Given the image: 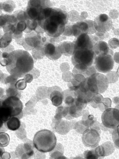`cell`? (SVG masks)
Here are the masks:
<instances>
[{
    "mask_svg": "<svg viewBox=\"0 0 119 159\" xmlns=\"http://www.w3.org/2000/svg\"><path fill=\"white\" fill-rule=\"evenodd\" d=\"M68 19L67 12L58 8L45 7L38 19L39 25L49 37L58 38L65 30Z\"/></svg>",
    "mask_w": 119,
    "mask_h": 159,
    "instance_id": "obj_1",
    "label": "cell"
},
{
    "mask_svg": "<svg viewBox=\"0 0 119 159\" xmlns=\"http://www.w3.org/2000/svg\"><path fill=\"white\" fill-rule=\"evenodd\" d=\"M0 64L3 66H6L11 75L18 78L24 77L32 70L34 61L28 52L19 49L10 53L8 57L2 60Z\"/></svg>",
    "mask_w": 119,
    "mask_h": 159,
    "instance_id": "obj_2",
    "label": "cell"
},
{
    "mask_svg": "<svg viewBox=\"0 0 119 159\" xmlns=\"http://www.w3.org/2000/svg\"><path fill=\"white\" fill-rule=\"evenodd\" d=\"M57 138L55 134L50 130L44 129L37 132L33 141L34 147L40 152H51L55 147Z\"/></svg>",
    "mask_w": 119,
    "mask_h": 159,
    "instance_id": "obj_3",
    "label": "cell"
},
{
    "mask_svg": "<svg viewBox=\"0 0 119 159\" xmlns=\"http://www.w3.org/2000/svg\"><path fill=\"white\" fill-rule=\"evenodd\" d=\"M96 56L92 50L87 49L75 50L72 55V61L75 67L83 70L92 66Z\"/></svg>",
    "mask_w": 119,
    "mask_h": 159,
    "instance_id": "obj_4",
    "label": "cell"
},
{
    "mask_svg": "<svg viewBox=\"0 0 119 159\" xmlns=\"http://www.w3.org/2000/svg\"><path fill=\"white\" fill-rule=\"evenodd\" d=\"M88 90L94 94H100L105 92L109 84L107 77L99 73H94L85 80Z\"/></svg>",
    "mask_w": 119,
    "mask_h": 159,
    "instance_id": "obj_5",
    "label": "cell"
},
{
    "mask_svg": "<svg viewBox=\"0 0 119 159\" xmlns=\"http://www.w3.org/2000/svg\"><path fill=\"white\" fill-rule=\"evenodd\" d=\"M94 60V64L97 70L99 72L106 73L113 69L114 61L112 55L102 53L96 56Z\"/></svg>",
    "mask_w": 119,
    "mask_h": 159,
    "instance_id": "obj_6",
    "label": "cell"
},
{
    "mask_svg": "<svg viewBox=\"0 0 119 159\" xmlns=\"http://www.w3.org/2000/svg\"><path fill=\"white\" fill-rule=\"evenodd\" d=\"M102 121L104 126L114 129L119 126V111L116 108H108L103 113Z\"/></svg>",
    "mask_w": 119,
    "mask_h": 159,
    "instance_id": "obj_7",
    "label": "cell"
},
{
    "mask_svg": "<svg viewBox=\"0 0 119 159\" xmlns=\"http://www.w3.org/2000/svg\"><path fill=\"white\" fill-rule=\"evenodd\" d=\"M2 106L7 107L11 109L12 116L21 118L23 116V104L20 98L17 97L5 96L2 99Z\"/></svg>",
    "mask_w": 119,
    "mask_h": 159,
    "instance_id": "obj_8",
    "label": "cell"
},
{
    "mask_svg": "<svg viewBox=\"0 0 119 159\" xmlns=\"http://www.w3.org/2000/svg\"><path fill=\"white\" fill-rule=\"evenodd\" d=\"M112 26V19L105 14L99 15L94 20V27L98 32L106 33L110 30Z\"/></svg>",
    "mask_w": 119,
    "mask_h": 159,
    "instance_id": "obj_9",
    "label": "cell"
},
{
    "mask_svg": "<svg viewBox=\"0 0 119 159\" xmlns=\"http://www.w3.org/2000/svg\"><path fill=\"white\" fill-rule=\"evenodd\" d=\"M44 56L52 61H55L62 55L59 44L55 42H47L43 47Z\"/></svg>",
    "mask_w": 119,
    "mask_h": 159,
    "instance_id": "obj_10",
    "label": "cell"
},
{
    "mask_svg": "<svg viewBox=\"0 0 119 159\" xmlns=\"http://www.w3.org/2000/svg\"><path fill=\"white\" fill-rule=\"evenodd\" d=\"M100 136L95 129H90L84 132L82 136V140L84 145L89 147H95L100 141Z\"/></svg>",
    "mask_w": 119,
    "mask_h": 159,
    "instance_id": "obj_11",
    "label": "cell"
},
{
    "mask_svg": "<svg viewBox=\"0 0 119 159\" xmlns=\"http://www.w3.org/2000/svg\"><path fill=\"white\" fill-rule=\"evenodd\" d=\"M73 43L74 50L82 49H87L93 50L94 46L95 43L93 38L87 34H82L76 38Z\"/></svg>",
    "mask_w": 119,
    "mask_h": 159,
    "instance_id": "obj_12",
    "label": "cell"
},
{
    "mask_svg": "<svg viewBox=\"0 0 119 159\" xmlns=\"http://www.w3.org/2000/svg\"><path fill=\"white\" fill-rule=\"evenodd\" d=\"M48 98L51 101L53 106L59 107L63 102L62 89L58 86L49 88L47 91Z\"/></svg>",
    "mask_w": 119,
    "mask_h": 159,
    "instance_id": "obj_13",
    "label": "cell"
},
{
    "mask_svg": "<svg viewBox=\"0 0 119 159\" xmlns=\"http://www.w3.org/2000/svg\"><path fill=\"white\" fill-rule=\"evenodd\" d=\"M15 154L19 159H29L33 157L34 152L32 146L28 143L20 144L17 147Z\"/></svg>",
    "mask_w": 119,
    "mask_h": 159,
    "instance_id": "obj_14",
    "label": "cell"
},
{
    "mask_svg": "<svg viewBox=\"0 0 119 159\" xmlns=\"http://www.w3.org/2000/svg\"><path fill=\"white\" fill-rule=\"evenodd\" d=\"M61 119L56 120L53 119L52 125V128L55 129V131L61 135H65L69 131L73 129L74 126L73 123Z\"/></svg>",
    "mask_w": 119,
    "mask_h": 159,
    "instance_id": "obj_15",
    "label": "cell"
},
{
    "mask_svg": "<svg viewBox=\"0 0 119 159\" xmlns=\"http://www.w3.org/2000/svg\"><path fill=\"white\" fill-rule=\"evenodd\" d=\"M42 38L40 34L32 32L27 34L25 39V43L30 49L44 45L42 42Z\"/></svg>",
    "mask_w": 119,
    "mask_h": 159,
    "instance_id": "obj_16",
    "label": "cell"
},
{
    "mask_svg": "<svg viewBox=\"0 0 119 159\" xmlns=\"http://www.w3.org/2000/svg\"><path fill=\"white\" fill-rule=\"evenodd\" d=\"M71 31L73 35L77 38L82 34H87L89 32V26L85 22H77L73 25Z\"/></svg>",
    "mask_w": 119,
    "mask_h": 159,
    "instance_id": "obj_17",
    "label": "cell"
},
{
    "mask_svg": "<svg viewBox=\"0 0 119 159\" xmlns=\"http://www.w3.org/2000/svg\"><path fill=\"white\" fill-rule=\"evenodd\" d=\"M93 50L96 56L102 53L110 54L113 55V52L110 49L107 43L103 41H99L94 44Z\"/></svg>",
    "mask_w": 119,
    "mask_h": 159,
    "instance_id": "obj_18",
    "label": "cell"
},
{
    "mask_svg": "<svg viewBox=\"0 0 119 159\" xmlns=\"http://www.w3.org/2000/svg\"><path fill=\"white\" fill-rule=\"evenodd\" d=\"M63 101L67 106L74 105L77 96L75 92L69 89L63 92Z\"/></svg>",
    "mask_w": 119,
    "mask_h": 159,
    "instance_id": "obj_19",
    "label": "cell"
},
{
    "mask_svg": "<svg viewBox=\"0 0 119 159\" xmlns=\"http://www.w3.org/2000/svg\"><path fill=\"white\" fill-rule=\"evenodd\" d=\"M4 125L8 130L15 131L18 130L20 127L21 123L18 118L12 116L6 122L4 123Z\"/></svg>",
    "mask_w": 119,
    "mask_h": 159,
    "instance_id": "obj_20",
    "label": "cell"
},
{
    "mask_svg": "<svg viewBox=\"0 0 119 159\" xmlns=\"http://www.w3.org/2000/svg\"><path fill=\"white\" fill-rule=\"evenodd\" d=\"M59 44L62 54L68 57L72 55L74 50L73 42H64Z\"/></svg>",
    "mask_w": 119,
    "mask_h": 159,
    "instance_id": "obj_21",
    "label": "cell"
},
{
    "mask_svg": "<svg viewBox=\"0 0 119 159\" xmlns=\"http://www.w3.org/2000/svg\"><path fill=\"white\" fill-rule=\"evenodd\" d=\"M82 110L79 109L75 105L68 106L67 116L66 118L67 120H71L74 118H77L82 115Z\"/></svg>",
    "mask_w": 119,
    "mask_h": 159,
    "instance_id": "obj_22",
    "label": "cell"
},
{
    "mask_svg": "<svg viewBox=\"0 0 119 159\" xmlns=\"http://www.w3.org/2000/svg\"><path fill=\"white\" fill-rule=\"evenodd\" d=\"M64 148L60 143H58L53 150L50 152L49 155L52 158L58 159L64 158L63 156Z\"/></svg>",
    "mask_w": 119,
    "mask_h": 159,
    "instance_id": "obj_23",
    "label": "cell"
},
{
    "mask_svg": "<svg viewBox=\"0 0 119 159\" xmlns=\"http://www.w3.org/2000/svg\"><path fill=\"white\" fill-rule=\"evenodd\" d=\"M12 39V35L7 33L3 35L0 39V48H4L10 45Z\"/></svg>",
    "mask_w": 119,
    "mask_h": 159,
    "instance_id": "obj_24",
    "label": "cell"
},
{
    "mask_svg": "<svg viewBox=\"0 0 119 159\" xmlns=\"http://www.w3.org/2000/svg\"><path fill=\"white\" fill-rule=\"evenodd\" d=\"M15 84L9 85L6 89V93L7 97H17L20 98L21 97V93L15 86Z\"/></svg>",
    "mask_w": 119,
    "mask_h": 159,
    "instance_id": "obj_25",
    "label": "cell"
},
{
    "mask_svg": "<svg viewBox=\"0 0 119 159\" xmlns=\"http://www.w3.org/2000/svg\"><path fill=\"white\" fill-rule=\"evenodd\" d=\"M101 146L105 157L111 155L115 150L113 144L111 142L104 143Z\"/></svg>",
    "mask_w": 119,
    "mask_h": 159,
    "instance_id": "obj_26",
    "label": "cell"
},
{
    "mask_svg": "<svg viewBox=\"0 0 119 159\" xmlns=\"http://www.w3.org/2000/svg\"><path fill=\"white\" fill-rule=\"evenodd\" d=\"M88 103V101L86 98L80 96H77L74 105L79 109L83 110V109L86 107Z\"/></svg>",
    "mask_w": 119,
    "mask_h": 159,
    "instance_id": "obj_27",
    "label": "cell"
},
{
    "mask_svg": "<svg viewBox=\"0 0 119 159\" xmlns=\"http://www.w3.org/2000/svg\"><path fill=\"white\" fill-rule=\"evenodd\" d=\"M10 141L8 134L4 132H0V147H4L7 146Z\"/></svg>",
    "mask_w": 119,
    "mask_h": 159,
    "instance_id": "obj_28",
    "label": "cell"
},
{
    "mask_svg": "<svg viewBox=\"0 0 119 159\" xmlns=\"http://www.w3.org/2000/svg\"><path fill=\"white\" fill-rule=\"evenodd\" d=\"M15 8V3L12 1H7L2 3V9L7 13H12Z\"/></svg>",
    "mask_w": 119,
    "mask_h": 159,
    "instance_id": "obj_29",
    "label": "cell"
},
{
    "mask_svg": "<svg viewBox=\"0 0 119 159\" xmlns=\"http://www.w3.org/2000/svg\"><path fill=\"white\" fill-rule=\"evenodd\" d=\"M43 46L39 47L33 49L32 54L34 58L41 59L44 56L43 52Z\"/></svg>",
    "mask_w": 119,
    "mask_h": 159,
    "instance_id": "obj_30",
    "label": "cell"
},
{
    "mask_svg": "<svg viewBox=\"0 0 119 159\" xmlns=\"http://www.w3.org/2000/svg\"><path fill=\"white\" fill-rule=\"evenodd\" d=\"M84 158L86 159H98L95 149L91 150H87L83 153Z\"/></svg>",
    "mask_w": 119,
    "mask_h": 159,
    "instance_id": "obj_31",
    "label": "cell"
},
{
    "mask_svg": "<svg viewBox=\"0 0 119 159\" xmlns=\"http://www.w3.org/2000/svg\"><path fill=\"white\" fill-rule=\"evenodd\" d=\"M27 83L24 80H20L15 84V86L19 90H23L27 87Z\"/></svg>",
    "mask_w": 119,
    "mask_h": 159,
    "instance_id": "obj_32",
    "label": "cell"
},
{
    "mask_svg": "<svg viewBox=\"0 0 119 159\" xmlns=\"http://www.w3.org/2000/svg\"><path fill=\"white\" fill-rule=\"evenodd\" d=\"M27 24L25 21H18L16 24V28L19 32L23 33L27 29Z\"/></svg>",
    "mask_w": 119,
    "mask_h": 159,
    "instance_id": "obj_33",
    "label": "cell"
},
{
    "mask_svg": "<svg viewBox=\"0 0 119 159\" xmlns=\"http://www.w3.org/2000/svg\"><path fill=\"white\" fill-rule=\"evenodd\" d=\"M9 15L2 14L0 15V28L3 27L8 22Z\"/></svg>",
    "mask_w": 119,
    "mask_h": 159,
    "instance_id": "obj_34",
    "label": "cell"
},
{
    "mask_svg": "<svg viewBox=\"0 0 119 159\" xmlns=\"http://www.w3.org/2000/svg\"><path fill=\"white\" fill-rule=\"evenodd\" d=\"M33 76L31 74H27L24 75L23 79L27 83H31L33 80Z\"/></svg>",
    "mask_w": 119,
    "mask_h": 159,
    "instance_id": "obj_35",
    "label": "cell"
},
{
    "mask_svg": "<svg viewBox=\"0 0 119 159\" xmlns=\"http://www.w3.org/2000/svg\"><path fill=\"white\" fill-rule=\"evenodd\" d=\"M11 158V154L7 152H4L2 156V159H10Z\"/></svg>",
    "mask_w": 119,
    "mask_h": 159,
    "instance_id": "obj_36",
    "label": "cell"
},
{
    "mask_svg": "<svg viewBox=\"0 0 119 159\" xmlns=\"http://www.w3.org/2000/svg\"><path fill=\"white\" fill-rule=\"evenodd\" d=\"M5 91L4 89L0 87V99H2L6 96L4 95Z\"/></svg>",
    "mask_w": 119,
    "mask_h": 159,
    "instance_id": "obj_37",
    "label": "cell"
},
{
    "mask_svg": "<svg viewBox=\"0 0 119 159\" xmlns=\"http://www.w3.org/2000/svg\"><path fill=\"white\" fill-rule=\"evenodd\" d=\"M4 122L3 121L0 120V132L3 131L4 129Z\"/></svg>",
    "mask_w": 119,
    "mask_h": 159,
    "instance_id": "obj_38",
    "label": "cell"
},
{
    "mask_svg": "<svg viewBox=\"0 0 119 159\" xmlns=\"http://www.w3.org/2000/svg\"><path fill=\"white\" fill-rule=\"evenodd\" d=\"M5 152V150L3 147H0V158H2V156Z\"/></svg>",
    "mask_w": 119,
    "mask_h": 159,
    "instance_id": "obj_39",
    "label": "cell"
},
{
    "mask_svg": "<svg viewBox=\"0 0 119 159\" xmlns=\"http://www.w3.org/2000/svg\"><path fill=\"white\" fill-rule=\"evenodd\" d=\"M111 102V99L109 98V99H108V101L107 102V103H108V102ZM104 103V106H105V107H106V108H107V107H108L107 106H108L107 104H108V103H106V102H105V101H103V104Z\"/></svg>",
    "mask_w": 119,
    "mask_h": 159,
    "instance_id": "obj_40",
    "label": "cell"
},
{
    "mask_svg": "<svg viewBox=\"0 0 119 159\" xmlns=\"http://www.w3.org/2000/svg\"><path fill=\"white\" fill-rule=\"evenodd\" d=\"M4 74L3 73L2 71L0 70V82H1L2 79L4 76Z\"/></svg>",
    "mask_w": 119,
    "mask_h": 159,
    "instance_id": "obj_41",
    "label": "cell"
},
{
    "mask_svg": "<svg viewBox=\"0 0 119 159\" xmlns=\"http://www.w3.org/2000/svg\"><path fill=\"white\" fill-rule=\"evenodd\" d=\"M2 106V99H0V107Z\"/></svg>",
    "mask_w": 119,
    "mask_h": 159,
    "instance_id": "obj_42",
    "label": "cell"
},
{
    "mask_svg": "<svg viewBox=\"0 0 119 159\" xmlns=\"http://www.w3.org/2000/svg\"><path fill=\"white\" fill-rule=\"evenodd\" d=\"M2 32V31L1 32H0V39H1L3 36V34Z\"/></svg>",
    "mask_w": 119,
    "mask_h": 159,
    "instance_id": "obj_43",
    "label": "cell"
},
{
    "mask_svg": "<svg viewBox=\"0 0 119 159\" xmlns=\"http://www.w3.org/2000/svg\"><path fill=\"white\" fill-rule=\"evenodd\" d=\"M2 53L1 52V51H0V60L2 58L1 57H2Z\"/></svg>",
    "mask_w": 119,
    "mask_h": 159,
    "instance_id": "obj_44",
    "label": "cell"
},
{
    "mask_svg": "<svg viewBox=\"0 0 119 159\" xmlns=\"http://www.w3.org/2000/svg\"></svg>",
    "mask_w": 119,
    "mask_h": 159,
    "instance_id": "obj_45",
    "label": "cell"
}]
</instances>
